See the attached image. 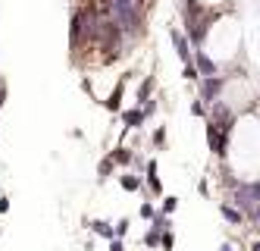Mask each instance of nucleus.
<instances>
[{"label":"nucleus","instance_id":"nucleus-1","mask_svg":"<svg viewBox=\"0 0 260 251\" xmlns=\"http://www.w3.org/2000/svg\"><path fill=\"white\" fill-rule=\"evenodd\" d=\"M182 13H185V32H188V38H192L194 44H204L207 29H210V22L216 19V13H214V10H207L200 0H185Z\"/></svg>","mask_w":260,"mask_h":251},{"label":"nucleus","instance_id":"nucleus-2","mask_svg":"<svg viewBox=\"0 0 260 251\" xmlns=\"http://www.w3.org/2000/svg\"><path fill=\"white\" fill-rule=\"evenodd\" d=\"M207 123L220 126L222 132H232V126H235V113H232V107H229L226 101H214V104H210V119H207Z\"/></svg>","mask_w":260,"mask_h":251},{"label":"nucleus","instance_id":"nucleus-3","mask_svg":"<svg viewBox=\"0 0 260 251\" xmlns=\"http://www.w3.org/2000/svg\"><path fill=\"white\" fill-rule=\"evenodd\" d=\"M229 135L232 132H222L220 126L207 123V145H210V151H214L216 157H226V154H229Z\"/></svg>","mask_w":260,"mask_h":251},{"label":"nucleus","instance_id":"nucleus-4","mask_svg":"<svg viewBox=\"0 0 260 251\" xmlns=\"http://www.w3.org/2000/svg\"><path fill=\"white\" fill-rule=\"evenodd\" d=\"M222 85H226V79H222V76L200 79V101H207V104L220 101V91H222Z\"/></svg>","mask_w":260,"mask_h":251},{"label":"nucleus","instance_id":"nucleus-5","mask_svg":"<svg viewBox=\"0 0 260 251\" xmlns=\"http://www.w3.org/2000/svg\"><path fill=\"white\" fill-rule=\"evenodd\" d=\"M170 38H172V44H176V54H179L185 63H192V44H188V35L179 32V29H172Z\"/></svg>","mask_w":260,"mask_h":251},{"label":"nucleus","instance_id":"nucleus-6","mask_svg":"<svg viewBox=\"0 0 260 251\" xmlns=\"http://www.w3.org/2000/svg\"><path fill=\"white\" fill-rule=\"evenodd\" d=\"M220 213H222V220H226L229 226H244V223H248L244 213L235 207V204H229V201H222V204H220Z\"/></svg>","mask_w":260,"mask_h":251},{"label":"nucleus","instance_id":"nucleus-7","mask_svg":"<svg viewBox=\"0 0 260 251\" xmlns=\"http://www.w3.org/2000/svg\"><path fill=\"white\" fill-rule=\"evenodd\" d=\"M194 66H198L200 79H210V76H216V63H214V60H210L204 51H194Z\"/></svg>","mask_w":260,"mask_h":251},{"label":"nucleus","instance_id":"nucleus-8","mask_svg":"<svg viewBox=\"0 0 260 251\" xmlns=\"http://www.w3.org/2000/svg\"><path fill=\"white\" fill-rule=\"evenodd\" d=\"M91 232L100 235V238H107V242H113V238H116V229H113L107 220H91Z\"/></svg>","mask_w":260,"mask_h":251},{"label":"nucleus","instance_id":"nucleus-9","mask_svg":"<svg viewBox=\"0 0 260 251\" xmlns=\"http://www.w3.org/2000/svg\"><path fill=\"white\" fill-rule=\"evenodd\" d=\"M122 123H126L128 129H138L141 123H144V110H141V107H132V110H122Z\"/></svg>","mask_w":260,"mask_h":251},{"label":"nucleus","instance_id":"nucleus-10","mask_svg":"<svg viewBox=\"0 0 260 251\" xmlns=\"http://www.w3.org/2000/svg\"><path fill=\"white\" fill-rule=\"evenodd\" d=\"M120 185L126 188V192H138V188L144 185V182H141V176H135V173H126V176H120Z\"/></svg>","mask_w":260,"mask_h":251},{"label":"nucleus","instance_id":"nucleus-11","mask_svg":"<svg viewBox=\"0 0 260 251\" xmlns=\"http://www.w3.org/2000/svg\"><path fill=\"white\" fill-rule=\"evenodd\" d=\"M150 229H157V232H170V229H172V220L166 217V213H157V217L150 220Z\"/></svg>","mask_w":260,"mask_h":251},{"label":"nucleus","instance_id":"nucleus-12","mask_svg":"<svg viewBox=\"0 0 260 251\" xmlns=\"http://www.w3.org/2000/svg\"><path fill=\"white\" fill-rule=\"evenodd\" d=\"M120 107H122V82H120V85H116L113 88V94H110V98H107V110H120Z\"/></svg>","mask_w":260,"mask_h":251},{"label":"nucleus","instance_id":"nucleus-13","mask_svg":"<svg viewBox=\"0 0 260 251\" xmlns=\"http://www.w3.org/2000/svg\"><path fill=\"white\" fill-rule=\"evenodd\" d=\"M110 157H113V163H120V166H126V163H132V160H135V154H132V151H128V148H116V151L110 154Z\"/></svg>","mask_w":260,"mask_h":251},{"label":"nucleus","instance_id":"nucleus-14","mask_svg":"<svg viewBox=\"0 0 260 251\" xmlns=\"http://www.w3.org/2000/svg\"><path fill=\"white\" fill-rule=\"evenodd\" d=\"M150 91H154V76H148L138 85V101H150Z\"/></svg>","mask_w":260,"mask_h":251},{"label":"nucleus","instance_id":"nucleus-15","mask_svg":"<svg viewBox=\"0 0 260 251\" xmlns=\"http://www.w3.org/2000/svg\"><path fill=\"white\" fill-rule=\"evenodd\" d=\"M113 170H116V163H113V157H104V160L98 163V176H100V179H107V176H110Z\"/></svg>","mask_w":260,"mask_h":251},{"label":"nucleus","instance_id":"nucleus-16","mask_svg":"<svg viewBox=\"0 0 260 251\" xmlns=\"http://www.w3.org/2000/svg\"><path fill=\"white\" fill-rule=\"evenodd\" d=\"M176 207H179V198H176V195H166V198H163V204H160V213H166V217H170Z\"/></svg>","mask_w":260,"mask_h":251},{"label":"nucleus","instance_id":"nucleus-17","mask_svg":"<svg viewBox=\"0 0 260 251\" xmlns=\"http://www.w3.org/2000/svg\"><path fill=\"white\" fill-rule=\"evenodd\" d=\"M160 238H163V232H157V229H148V235H144V245H148V248H160Z\"/></svg>","mask_w":260,"mask_h":251},{"label":"nucleus","instance_id":"nucleus-18","mask_svg":"<svg viewBox=\"0 0 260 251\" xmlns=\"http://www.w3.org/2000/svg\"><path fill=\"white\" fill-rule=\"evenodd\" d=\"M138 213H141V217H144V220H154V217H157V213H160V210H157V207H154V204H150V201H144V204H141V210H138Z\"/></svg>","mask_w":260,"mask_h":251},{"label":"nucleus","instance_id":"nucleus-19","mask_svg":"<svg viewBox=\"0 0 260 251\" xmlns=\"http://www.w3.org/2000/svg\"><path fill=\"white\" fill-rule=\"evenodd\" d=\"M160 248H163V251H172V248H176V235H172V229H170V232H163Z\"/></svg>","mask_w":260,"mask_h":251},{"label":"nucleus","instance_id":"nucleus-20","mask_svg":"<svg viewBox=\"0 0 260 251\" xmlns=\"http://www.w3.org/2000/svg\"><path fill=\"white\" fill-rule=\"evenodd\" d=\"M185 79H188V82H198V79H200L198 66H194V60H192V63H185Z\"/></svg>","mask_w":260,"mask_h":251},{"label":"nucleus","instance_id":"nucleus-21","mask_svg":"<svg viewBox=\"0 0 260 251\" xmlns=\"http://www.w3.org/2000/svg\"><path fill=\"white\" fill-rule=\"evenodd\" d=\"M128 226H132V223H128L126 217H122L120 223H116V226H113V229H116V238H126V232H128Z\"/></svg>","mask_w":260,"mask_h":251},{"label":"nucleus","instance_id":"nucleus-22","mask_svg":"<svg viewBox=\"0 0 260 251\" xmlns=\"http://www.w3.org/2000/svg\"><path fill=\"white\" fill-rule=\"evenodd\" d=\"M163 141H166V129H157V132H154V145H157V148H163Z\"/></svg>","mask_w":260,"mask_h":251},{"label":"nucleus","instance_id":"nucleus-23","mask_svg":"<svg viewBox=\"0 0 260 251\" xmlns=\"http://www.w3.org/2000/svg\"><path fill=\"white\" fill-rule=\"evenodd\" d=\"M192 113H194V116H204V113H207V107L200 104V101H194V104H192Z\"/></svg>","mask_w":260,"mask_h":251},{"label":"nucleus","instance_id":"nucleus-24","mask_svg":"<svg viewBox=\"0 0 260 251\" xmlns=\"http://www.w3.org/2000/svg\"><path fill=\"white\" fill-rule=\"evenodd\" d=\"M110 251H126V245H122V238H113V242H110Z\"/></svg>","mask_w":260,"mask_h":251},{"label":"nucleus","instance_id":"nucleus-25","mask_svg":"<svg viewBox=\"0 0 260 251\" xmlns=\"http://www.w3.org/2000/svg\"><path fill=\"white\" fill-rule=\"evenodd\" d=\"M141 110H144V116H148V113L157 110V104H154V101H144V107H141Z\"/></svg>","mask_w":260,"mask_h":251},{"label":"nucleus","instance_id":"nucleus-26","mask_svg":"<svg viewBox=\"0 0 260 251\" xmlns=\"http://www.w3.org/2000/svg\"><path fill=\"white\" fill-rule=\"evenodd\" d=\"M4 101H6V82L0 79V107H4Z\"/></svg>","mask_w":260,"mask_h":251},{"label":"nucleus","instance_id":"nucleus-27","mask_svg":"<svg viewBox=\"0 0 260 251\" xmlns=\"http://www.w3.org/2000/svg\"><path fill=\"white\" fill-rule=\"evenodd\" d=\"M6 210H10V198L4 195V198H0V213H6Z\"/></svg>","mask_w":260,"mask_h":251},{"label":"nucleus","instance_id":"nucleus-28","mask_svg":"<svg viewBox=\"0 0 260 251\" xmlns=\"http://www.w3.org/2000/svg\"><path fill=\"white\" fill-rule=\"evenodd\" d=\"M220 251H235V248H232V245L226 242V245H220Z\"/></svg>","mask_w":260,"mask_h":251},{"label":"nucleus","instance_id":"nucleus-29","mask_svg":"<svg viewBox=\"0 0 260 251\" xmlns=\"http://www.w3.org/2000/svg\"><path fill=\"white\" fill-rule=\"evenodd\" d=\"M254 251H260V242H257V245H254Z\"/></svg>","mask_w":260,"mask_h":251}]
</instances>
